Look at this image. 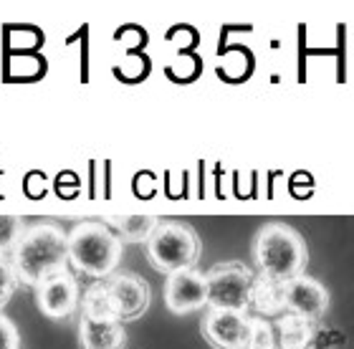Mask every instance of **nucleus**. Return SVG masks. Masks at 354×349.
Masks as SVG:
<instances>
[{
	"mask_svg": "<svg viewBox=\"0 0 354 349\" xmlns=\"http://www.w3.org/2000/svg\"><path fill=\"white\" fill-rule=\"evenodd\" d=\"M200 332L205 342L215 349H248L253 332V319L248 312L233 309H210L200 321Z\"/></svg>",
	"mask_w": 354,
	"mask_h": 349,
	"instance_id": "obj_6",
	"label": "nucleus"
},
{
	"mask_svg": "<svg viewBox=\"0 0 354 349\" xmlns=\"http://www.w3.org/2000/svg\"><path fill=\"white\" fill-rule=\"evenodd\" d=\"M165 304L172 314H190L207 306V279L198 268H185L167 276Z\"/></svg>",
	"mask_w": 354,
	"mask_h": 349,
	"instance_id": "obj_8",
	"label": "nucleus"
},
{
	"mask_svg": "<svg viewBox=\"0 0 354 349\" xmlns=\"http://www.w3.org/2000/svg\"><path fill=\"white\" fill-rule=\"evenodd\" d=\"M23 231H26V223L18 216H0V256L10 258V253H13L15 243L21 240Z\"/></svg>",
	"mask_w": 354,
	"mask_h": 349,
	"instance_id": "obj_16",
	"label": "nucleus"
},
{
	"mask_svg": "<svg viewBox=\"0 0 354 349\" xmlns=\"http://www.w3.org/2000/svg\"><path fill=\"white\" fill-rule=\"evenodd\" d=\"M205 279L210 309H233V312L251 309V289L256 274L243 261H221L207 271Z\"/></svg>",
	"mask_w": 354,
	"mask_h": 349,
	"instance_id": "obj_5",
	"label": "nucleus"
},
{
	"mask_svg": "<svg viewBox=\"0 0 354 349\" xmlns=\"http://www.w3.org/2000/svg\"><path fill=\"white\" fill-rule=\"evenodd\" d=\"M127 332L122 321L79 319V347L82 349H124Z\"/></svg>",
	"mask_w": 354,
	"mask_h": 349,
	"instance_id": "obj_12",
	"label": "nucleus"
},
{
	"mask_svg": "<svg viewBox=\"0 0 354 349\" xmlns=\"http://www.w3.org/2000/svg\"><path fill=\"white\" fill-rule=\"evenodd\" d=\"M104 281H106V289H109L117 319L122 324L137 321L140 317H145V312L149 309V301H152V291H149V283L140 274L117 271V274H111Z\"/></svg>",
	"mask_w": 354,
	"mask_h": 349,
	"instance_id": "obj_7",
	"label": "nucleus"
},
{
	"mask_svg": "<svg viewBox=\"0 0 354 349\" xmlns=\"http://www.w3.org/2000/svg\"><path fill=\"white\" fill-rule=\"evenodd\" d=\"M319 324L314 319L299 317V314H283L276 321V337L279 349H311L317 342Z\"/></svg>",
	"mask_w": 354,
	"mask_h": 349,
	"instance_id": "obj_13",
	"label": "nucleus"
},
{
	"mask_svg": "<svg viewBox=\"0 0 354 349\" xmlns=\"http://www.w3.org/2000/svg\"><path fill=\"white\" fill-rule=\"evenodd\" d=\"M0 349H21V334L3 312H0Z\"/></svg>",
	"mask_w": 354,
	"mask_h": 349,
	"instance_id": "obj_19",
	"label": "nucleus"
},
{
	"mask_svg": "<svg viewBox=\"0 0 354 349\" xmlns=\"http://www.w3.org/2000/svg\"><path fill=\"white\" fill-rule=\"evenodd\" d=\"M36 304L48 319H66L79 304V283L74 274L64 268L36 286Z\"/></svg>",
	"mask_w": 354,
	"mask_h": 349,
	"instance_id": "obj_9",
	"label": "nucleus"
},
{
	"mask_svg": "<svg viewBox=\"0 0 354 349\" xmlns=\"http://www.w3.org/2000/svg\"><path fill=\"white\" fill-rule=\"evenodd\" d=\"M111 231L117 233L122 243H147V238L152 236L160 220L155 216H111L106 220Z\"/></svg>",
	"mask_w": 354,
	"mask_h": 349,
	"instance_id": "obj_14",
	"label": "nucleus"
},
{
	"mask_svg": "<svg viewBox=\"0 0 354 349\" xmlns=\"http://www.w3.org/2000/svg\"><path fill=\"white\" fill-rule=\"evenodd\" d=\"M18 283L21 281H18V274H15V268H13V261L8 258V256H0V312H3L6 304L10 301Z\"/></svg>",
	"mask_w": 354,
	"mask_h": 349,
	"instance_id": "obj_18",
	"label": "nucleus"
},
{
	"mask_svg": "<svg viewBox=\"0 0 354 349\" xmlns=\"http://www.w3.org/2000/svg\"><path fill=\"white\" fill-rule=\"evenodd\" d=\"M10 261L18 281L36 289L44 279L68 268V233L59 223L26 225Z\"/></svg>",
	"mask_w": 354,
	"mask_h": 349,
	"instance_id": "obj_1",
	"label": "nucleus"
},
{
	"mask_svg": "<svg viewBox=\"0 0 354 349\" xmlns=\"http://www.w3.org/2000/svg\"><path fill=\"white\" fill-rule=\"evenodd\" d=\"M253 261L259 274L286 283L296 276H304L309 251L296 228L286 223H266L253 238Z\"/></svg>",
	"mask_w": 354,
	"mask_h": 349,
	"instance_id": "obj_2",
	"label": "nucleus"
},
{
	"mask_svg": "<svg viewBox=\"0 0 354 349\" xmlns=\"http://www.w3.org/2000/svg\"><path fill=\"white\" fill-rule=\"evenodd\" d=\"M122 261V240L106 223H79L68 233V266L96 281L117 274Z\"/></svg>",
	"mask_w": 354,
	"mask_h": 349,
	"instance_id": "obj_3",
	"label": "nucleus"
},
{
	"mask_svg": "<svg viewBox=\"0 0 354 349\" xmlns=\"http://www.w3.org/2000/svg\"><path fill=\"white\" fill-rule=\"evenodd\" d=\"M203 253V243L195 228L180 220H160L152 236L145 243V256L157 271L175 274L185 268H195Z\"/></svg>",
	"mask_w": 354,
	"mask_h": 349,
	"instance_id": "obj_4",
	"label": "nucleus"
},
{
	"mask_svg": "<svg viewBox=\"0 0 354 349\" xmlns=\"http://www.w3.org/2000/svg\"><path fill=\"white\" fill-rule=\"evenodd\" d=\"M253 319V332H251V342L248 349H279V337H276V329L268 319L263 317H251Z\"/></svg>",
	"mask_w": 354,
	"mask_h": 349,
	"instance_id": "obj_17",
	"label": "nucleus"
},
{
	"mask_svg": "<svg viewBox=\"0 0 354 349\" xmlns=\"http://www.w3.org/2000/svg\"><path fill=\"white\" fill-rule=\"evenodd\" d=\"M248 312H256V317H263V319L283 317V312H288L286 283L266 274H256L251 289V309Z\"/></svg>",
	"mask_w": 354,
	"mask_h": 349,
	"instance_id": "obj_11",
	"label": "nucleus"
},
{
	"mask_svg": "<svg viewBox=\"0 0 354 349\" xmlns=\"http://www.w3.org/2000/svg\"><path fill=\"white\" fill-rule=\"evenodd\" d=\"M329 291L324 283H319L311 276H296L286 281V306L291 314L306 317V319L319 321L329 312Z\"/></svg>",
	"mask_w": 354,
	"mask_h": 349,
	"instance_id": "obj_10",
	"label": "nucleus"
},
{
	"mask_svg": "<svg viewBox=\"0 0 354 349\" xmlns=\"http://www.w3.org/2000/svg\"><path fill=\"white\" fill-rule=\"evenodd\" d=\"M82 317L94 321H119L114 304H111L106 281H94L82 299Z\"/></svg>",
	"mask_w": 354,
	"mask_h": 349,
	"instance_id": "obj_15",
	"label": "nucleus"
}]
</instances>
